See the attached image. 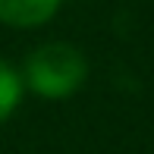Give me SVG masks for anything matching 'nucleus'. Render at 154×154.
Wrapping results in <instances>:
<instances>
[{
    "label": "nucleus",
    "mask_w": 154,
    "mask_h": 154,
    "mask_svg": "<svg viewBox=\"0 0 154 154\" xmlns=\"http://www.w3.org/2000/svg\"><path fill=\"white\" fill-rule=\"evenodd\" d=\"M85 79H88V60L69 41L38 44L22 66V85H29L38 97H47V101L75 94L85 85Z\"/></svg>",
    "instance_id": "f257e3e1"
},
{
    "label": "nucleus",
    "mask_w": 154,
    "mask_h": 154,
    "mask_svg": "<svg viewBox=\"0 0 154 154\" xmlns=\"http://www.w3.org/2000/svg\"><path fill=\"white\" fill-rule=\"evenodd\" d=\"M63 0H0V22L13 29H38L57 16Z\"/></svg>",
    "instance_id": "f03ea898"
},
{
    "label": "nucleus",
    "mask_w": 154,
    "mask_h": 154,
    "mask_svg": "<svg viewBox=\"0 0 154 154\" xmlns=\"http://www.w3.org/2000/svg\"><path fill=\"white\" fill-rule=\"evenodd\" d=\"M22 75L10 66L6 60H0V123H6L13 116V110L22 101Z\"/></svg>",
    "instance_id": "7ed1b4c3"
}]
</instances>
